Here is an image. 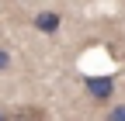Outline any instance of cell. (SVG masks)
Here are the masks:
<instances>
[{
	"mask_svg": "<svg viewBox=\"0 0 125 121\" xmlns=\"http://www.w3.org/2000/svg\"><path fill=\"white\" fill-rule=\"evenodd\" d=\"M108 121H125V107H115L111 114H108Z\"/></svg>",
	"mask_w": 125,
	"mask_h": 121,
	"instance_id": "277c9868",
	"label": "cell"
},
{
	"mask_svg": "<svg viewBox=\"0 0 125 121\" xmlns=\"http://www.w3.org/2000/svg\"><path fill=\"white\" fill-rule=\"evenodd\" d=\"M7 66H10V55H7V52H4V49H0V73H4V69H7Z\"/></svg>",
	"mask_w": 125,
	"mask_h": 121,
	"instance_id": "5b68a950",
	"label": "cell"
},
{
	"mask_svg": "<svg viewBox=\"0 0 125 121\" xmlns=\"http://www.w3.org/2000/svg\"><path fill=\"white\" fill-rule=\"evenodd\" d=\"M35 28H38V31H56V28H59V14H38Z\"/></svg>",
	"mask_w": 125,
	"mask_h": 121,
	"instance_id": "3957f363",
	"label": "cell"
},
{
	"mask_svg": "<svg viewBox=\"0 0 125 121\" xmlns=\"http://www.w3.org/2000/svg\"><path fill=\"white\" fill-rule=\"evenodd\" d=\"M49 114H45V107H38V104H31V107H21V111H14L10 121H45Z\"/></svg>",
	"mask_w": 125,
	"mask_h": 121,
	"instance_id": "6da1fadb",
	"label": "cell"
},
{
	"mask_svg": "<svg viewBox=\"0 0 125 121\" xmlns=\"http://www.w3.org/2000/svg\"><path fill=\"white\" fill-rule=\"evenodd\" d=\"M0 121H7V114H4V111H0Z\"/></svg>",
	"mask_w": 125,
	"mask_h": 121,
	"instance_id": "8992f818",
	"label": "cell"
},
{
	"mask_svg": "<svg viewBox=\"0 0 125 121\" xmlns=\"http://www.w3.org/2000/svg\"><path fill=\"white\" fill-rule=\"evenodd\" d=\"M87 86H90V94L97 97V100L111 94V80H108V76H90V80H87Z\"/></svg>",
	"mask_w": 125,
	"mask_h": 121,
	"instance_id": "7a4b0ae2",
	"label": "cell"
}]
</instances>
